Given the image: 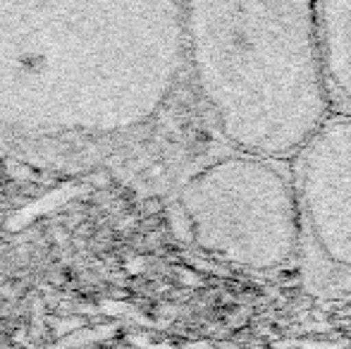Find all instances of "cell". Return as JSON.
Wrapping results in <instances>:
<instances>
[{"mask_svg":"<svg viewBox=\"0 0 351 349\" xmlns=\"http://www.w3.org/2000/svg\"><path fill=\"white\" fill-rule=\"evenodd\" d=\"M315 12L332 106L351 112V0H315Z\"/></svg>","mask_w":351,"mask_h":349,"instance_id":"277c9868","label":"cell"},{"mask_svg":"<svg viewBox=\"0 0 351 349\" xmlns=\"http://www.w3.org/2000/svg\"><path fill=\"white\" fill-rule=\"evenodd\" d=\"M184 34L234 151L291 160L335 112L315 0H184Z\"/></svg>","mask_w":351,"mask_h":349,"instance_id":"6da1fadb","label":"cell"},{"mask_svg":"<svg viewBox=\"0 0 351 349\" xmlns=\"http://www.w3.org/2000/svg\"><path fill=\"white\" fill-rule=\"evenodd\" d=\"M304 225L301 261L351 289V112L335 110L291 158Z\"/></svg>","mask_w":351,"mask_h":349,"instance_id":"3957f363","label":"cell"},{"mask_svg":"<svg viewBox=\"0 0 351 349\" xmlns=\"http://www.w3.org/2000/svg\"><path fill=\"white\" fill-rule=\"evenodd\" d=\"M194 239L220 261L278 270L301 258L299 191L291 160L234 151L184 189Z\"/></svg>","mask_w":351,"mask_h":349,"instance_id":"7a4b0ae2","label":"cell"}]
</instances>
